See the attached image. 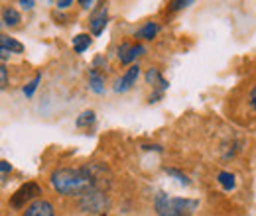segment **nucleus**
<instances>
[{
	"label": "nucleus",
	"mask_w": 256,
	"mask_h": 216,
	"mask_svg": "<svg viewBox=\"0 0 256 216\" xmlns=\"http://www.w3.org/2000/svg\"><path fill=\"white\" fill-rule=\"evenodd\" d=\"M40 81H42V73H36V77H34L32 81L24 87V94L28 96V98H32L34 93H36V89H38V85H40Z\"/></svg>",
	"instance_id": "nucleus-17"
},
{
	"label": "nucleus",
	"mask_w": 256,
	"mask_h": 216,
	"mask_svg": "<svg viewBox=\"0 0 256 216\" xmlns=\"http://www.w3.org/2000/svg\"><path fill=\"white\" fill-rule=\"evenodd\" d=\"M197 209H199L197 199L168 197L164 191H158L154 197V211L158 216H193Z\"/></svg>",
	"instance_id": "nucleus-2"
},
{
	"label": "nucleus",
	"mask_w": 256,
	"mask_h": 216,
	"mask_svg": "<svg viewBox=\"0 0 256 216\" xmlns=\"http://www.w3.org/2000/svg\"><path fill=\"white\" fill-rule=\"evenodd\" d=\"M248 102H250V106L256 110V87L250 91V96H248Z\"/></svg>",
	"instance_id": "nucleus-22"
},
{
	"label": "nucleus",
	"mask_w": 256,
	"mask_h": 216,
	"mask_svg": "<svg viewBox=\"0 0 256 216\" xmlns=\"http://www.w3.org/2000/svg\"><path fill=\"white\" fill-rule=\"evenodd\" d=\"M79 209L85 213V215L91 216H106L108 209H110V199L106 195V191H89L87 195H83L79 199Z\"/></svg>",
	"instance_id": "nucleus-3"
},
{
	"label": "nucleus",
	"mask_w": 256,
	"mask_h": 216,
	"mask_svg": "<svg viewBox=\"0 0 256 216\" xmlns=\"http://www.w3.org/2000/svg\"><path fill=\"white\" fill-rule=\"evenodd\" d=\"M67 6H73V0H62V2H58V8H67Z\"/></svg>",
	"instance_id": "nucleus-26"
},
{
	"label": "nucleus",
	"mask_w": 256,
	"mask_h": 216,
	"mask_svg": "<svg viewBox=\"0 0 256 216\" xmlns=\"http://www.w3.org/2000/svg\"><path fill=\"white\" fill-rule=\"evenodd\" d=\"M79 4H81V8H85V10H89V8L93 6V0H79Z\"/></svg>",
	"instance_id": "nucleus-25"
},
{
	"label": "nucleus",
	"mask_w": 256,
	"mask_h": 216,
	"mask_svg": "<svg viewBox=\"0 0 256 216\" xmlns=\"http://www.w3.org/2000/svg\"><path fill=\"white\" fill-rule=\"evenodd\" d=\"M20 22H22V18H20L18 10H14V8H4L2 10V24L4 26H18Z\"/></svg>",
	"instance_id": "nucleus-14"
},
{
	"label": "nucleus",
	"mask_w": 256,
	"mask_h": 216,
	"mask_svg": "<svg viewBox=\"0 0 256 216\" xmlns=\"http://www.w3.org/2000/svg\"><path fill=\"white\" fill-rule=\"evenodd\" d=\"M89 87H91V91L96 94L104 93V77L98 73L96 67H91V69H89Z\"/></svg>",
	"instance_id": "nucleus-10"
},
{
	"label": "nucleus",
	"mask_w": 256,
	"mask_h": 216,
	"mask_svg": "<svg viewBox=\"0 0 256 216\" xmlns=\"http://www.w3.org/2000/svg\"><path fill=\"white\" fill-rule=\"evenodd\" d=\"M50 183L58 195L83 197L89 191H106L110 187V171L102 163H89L85 167H62L50 177Z\"/></svg>",
	"instance_id": "nucleus-1"
},
{
	"label": "nucleus",
	"mask_w": 256,
	"mask_h": 216,
	"mask_svg": "<svg viewBox=\"0 0 256 216\" xmlns=\"http://www.w3.org/2000/svg\"><path fill=\"white\" fill-rule=\"evenodd\" d=\"M144 53H146V47L142 43H120V47H118V59L122 65H130L136 57H140Z\"/></svg>",
	"instance_id": "nucleus-6"
},
{
	"label": "nucleus",
	"mask_w": 256,
	"mask_h": 216,
	"mask_svg": "<svg viewBox=\"0 0 256 216\" xmlns=\"http://www.w3.org/2000/svg\"><path fill=\"white\" fill-rule=\"evenodd\" d=\"M142 150H144V152H150V150H154V152L162 154V148H160V146H142Z\"/></svg>",
	"instance_id": "nucleus-24"
},
{
	"label": "nucleus",
	"mask_w": 256,
	"mask_h": 216,
	"mask_svg": "<svg viewBox=\"0 0 256 216\" xmlns=\"http://www.w3.org/2000/svg\"><path fill=\"white\" fill-rule=\"evenodd\" d=\"M42 195V187L34 181H28L20 189H16V193L10 197V207L20 211V209H28L32 203L38 201V197Z\"/></svg>",
	"instance_id": "nucleus-4"
},
{
	"label": "nucleus",
	"mask_w": 256,
	"mask_h": 216,
	"mask_svg": "<svg viewBox=\"0 0 256 216\" xmlns=\"http://www.w3.org/2000/svg\"><path fill=\"white\" fill-rule=\"evenodd\" d=\"M0 83H2V89L8 87V69H6V65H0Z\"/></svg>",
	"instance_id": "nucleus-20"
},
{
	"label": "nucleus",
	"mask_w": 256,
	"mask_h": 216,
	"mask_svg": "<svg viewBox=\"0 0 256 216\" xmlns=\"http://www.w3.org/2000/svg\"><path fill=\"white\" fill-rule=\"evenodd\" d=\"M34 4H36L34 0H28V2H26V0H20V6H24L26 10H32V8H34Z\"/></svg>",
	"instance_id": "nucleus-23"
},
{
	"label": "nucleus",
	"mask_w": 256,
	"mask_h": 216,
	"mask_svg": "<svg viewBox=\"0 0 256 216\" xmlns=\"http://www.w3.org/2000/svg\"><path fill=\"white\" fill-rule=\"evenodd\" d=\"M0 169H2V181H4L6 175H8V171H12V167H10V163H8L6 159H2V161H0Z\"/></svg>",
	"instance_id": "nucleus-21"
},
{
	"label": "nucleus",
	"mask_w": 256,
	"mask_h": 216,
	"mask_svg": "<svg viewBox=\"0 0 256 216\" xmlns=\"http://www.w3.org/2000/svg\"><path fill=\"white\" fill-rule=\"evenodd\" d=\"M0 49H4V51H8V53H22L24 51V45L20 43V41H16L14 37H10V35H0Z\"/></svg>",
	"instance_id": "nucleus-11"
},
{
	"label": "nucleus",
	"mask_w": 256,
	"mask_h": 216,
	"mask_svg": "<svg viewBox=\"0 0 256 216\" xmlns=\"http://www.w3.org/2000/svg\"><path fill=\"white\" fill-rule=\"evenodd\" d=\"M106 18H108V8L104 4H100L95 12L91 14V20H89V26H91V31L93 35H100L104 26H106Z\"/></svg>",
	"instance_id": "nucleus-8"
},
{
	"label": "nucleus",
	"mask_w": 256,
	"mask_h": 216,
	"mask_svg": "<svg viewBox=\"0 0 256 216\" xmlns=\"http://www.w3.org/2000/svg\"><path fill=\"white\" fill-rule=\"evenodd\" d=\"M217 181H219V185L223 187L224 191H232L234 189V175L232 173H228V171H221L219 175H217Z\"/></svg>",
	"instance_id": "nucleus-16"
},
{
	"label": "nucleus",
	"mask_w": 256,
	"mask_h": 216,
	"mask_svg": "<svg viewBox=\"0 0 256 216\" xmlns=\"http://www.w3.org/2000/svg\"><path fill=\"white\" fill-rule=\"evenodd\" d=\"M95 120H96L95 110H83V112L77 116L75 126H77V128H89L91 124H95Z\"/></svg>",
	"instance_id": "nucleus-15"
},
{
	"label": "nucleus",
	"mask_w": 256,
	"mask_h": 216,
	"mask_svg": "<svg viewBox=\"0 0 256 216\" xmlns=\"http://www.w3.org/2000/svg\"><path fill=\"white\" fill-rule=\"evenodd\" d=\"M138 75H140V67H138V65H130L126 71H124V75L116 81L114 93H126V91H130V89L136 85Z\"/></svg>",
	"instance_id": "nucleus-7"
},
{
	"label": "nucleus",
	"mask_w": 256,
	"mask_h": 216,
	"mask_svg": "<svg viewBox=\"0 0 256 216\" xmlns=\"http://www.w3.org/2000/svg\"><path fill=\"white\" fill-rule=\"evenodd\" d=\"M192 4H193L192 0H174V2H170L168 6H170V10H172V12H176V10H184V8L192 6Z\"/></svg>",
	"instance_id": "nucleus-18"
},
{
	"label": "nucleus",
	"mask_w": 256,
	"mask_h": 216,
	"mask_svg": "<svg viewBox=\"0 0 256 216\" xmlns=\"http://www.w3.org/2000/svg\"><path fill=\"white\" fill-rule=\"evenodd\" d=\"M166 173H168V175H174L182 185H190V179H188L184 173H180L178 169H168V167H166Z\"/></svg>",
	"instance_id": "nucleus-19"
},
{
	"label": "nucleus",
	"mask_w": 256,
	"mask_h": 216,
	"mask_svg": "<svg viewBox=\"0 0 256 216\" xmlns=\"http://www.w3.org/2000/svg\"><path fill=\"white\" fill-rule=\"evenodd\" d=\"M158 31H160V26L156 22H146L140 30L136 31V37L138 39H154Z\"/></svg>",
	"instance_id": "nucleus-12"
},
{
	"label": "nucleus",
	"mask_w": 256,
	"mask_h": 216,
	"mask_svg": "<svg viewBox=\"0 0 256 216\" xmlns=\"http://www.w3.org/2000/svg\"><path fill=\"white\" fill-rule=\"evenodd\" d=\"M22 216H56L54 211V205L50 201H44V199H38L36 203H32Z\"/></svg>",
	"instance_id": "nucleus-9"
},
{
	"label": "nucleus",
	"mask_w": 256,
	"mask_h": 216,
	"mask_svg": "<svg viewBox=\"0 0 256 216\" xmlns=\"http://www.w3.org/2000/svg\"><path fill=\"white\" fill-rule=\"evenodd\" d=\"M91 35L89 33H77L75 37H73V49H75V53H85L87 49H89V45H91Z\"/></svg>",
	"instance_id": "nucleus-13"
},
{
	"label": "nucleus",
	"mask_w": 256,
	"mask_h": 216,
	"mask_svg": "<svg viewBox=\"0 0 256 216\" xmlns=\"http://www.w3.org/2000/svg\"><path fill=\"white\" fill-rule=\"evenodd\" d=\"M146 83L148 85H152V89H154V93L150 94V98H148V102L150 104H154V102H158L164 93L168 91V81L164 79V75L160 73V69H156V67H152V69H148L146 71Z\"/></svg>",
	"instance_id": "nucleus-5"
}]
</instances>
